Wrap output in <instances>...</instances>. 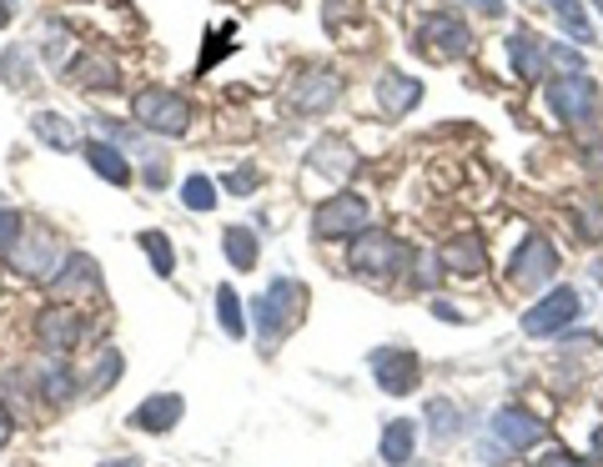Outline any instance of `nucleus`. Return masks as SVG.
I'll return each instance as SVG.
<instances>
[{
  "mask_svg": "<svg viewBox=\"0 0 603 467\" xmlns=\"http://www.w3.org/2000/svg\"><path fill=\"white\" fill-rule=\"evenodd\" d=\"M302 311H307V286L292 282V276H276V282L267 286L262 297L251 302L257 342H262V347H276V342H282L292 327L302 322Z\"/></svg>",
  "mask_w": 603,
  "mask_h": 467,
  "instance_id": "nucleus-1",
  "label": "nucleus"
},
{
  "mask_svg": "<svg viewBox=\"0 0 603 467\" xmlns=\"http://www.w3.org/2000/svg\"><path fill=\"white\" fill-rule=\"evenodd\" d=\"M71 81L76 86H86V91H116L121 86V71L111 56H81V61H71Z\"/></svg>",
  "mask_w": 603,
  "mask_h": 467,
  "instance_id": "nucleus-17",
  "label": "nucleus"
},
{
  "mask_svg": "<svg viewBox=\"0 0 603 467\" xmlns=\"http://www.w3.org/2000/svg\"><path fill=\"white\" fill-rule=\"evenodd\" d=\"M11 242H21V211L0 207V247H11Z\"/></svg>",
  "mask_w": 603,
  "mask_h": 467,
  "instance_id": "nucleus-32",
  "label": "nucleus"
},
{
  "mask_svg": "<svg viewBox=\"0 0 603 467\" xmlns=\"http://www.w3.org/2000/svg\"><path fill=\"white\" fill-rule=\"evenodd\" d=\"M443 267L447 272H463V276H478L488 267L483 242H478V236H453V242L443 247Z\"/></svg>",
  "mask_w": 603,
  "mask_h": 467,
  "instance_id": "nucleus-20",
  "label": "nucleus"
},
{
  "mask_svg": "<svg viewBox=\"0 0 603 467\" xmlns=\"http://www.w3.org/2000/svg\"><path fill=\"white\" fill-rule=\"evenodd\" d=\"M217 322H222L226 337H242V332H247V322H242V302H236L232 286H217Z\"/></svg>",
  "mask_w": 603,
  "mask_h": 467,
  "instance_id": "nucleus-26",
  "label": "nucleus"
},
{
  "mask_svg": "<svg viewBox=\"0 0 603 467\" xmlns=\"http://www.w3.org/2000/svg\"><path fill=\"white\" fill-rule=\"evenodd\" d=\"M101 467H141L136 457H116V463H101Z\"/></svg>",
  "mask_w": 603,
  "mask_h": 467,
  "instance_id": "nucleus-41",
  "label": "nucleus"
},
{
  "mask_svg": "<svg viewBox=\"0 0 603 467\" xmlns=\"http://www.w3.org/2000/svg\"><path fill=\"white\" fill-rule=\"evenodd\" d=\"M578 226H583V236H599V232H603V211H599V207L578 211Z\"/></svg>",
  "mask_w": 603,
  "mask_h": 467,
  "instance_id": "nucleus-35",
  "label": "nucleus"
},
{
  "mask_svg": "<svg viewBox=\"0 0 603 467\" xmlns=\"http://www.w3.org/2000/svg\"><path fill=\"white\" fill-rule=\"evenodd\" d=\"M468 46L472 36L458 15H422L418 21V51H428L433 61H458V56H468Z\"/></svg>",
  "mask_w": 603,
  "mask_h": 467,
  "instance_id": "nucleus-5",
  "label": "nucleus"
},
{
  "mask_svg": "<svg viewBox=\"0 0 603 467\" xmlns=\"http://www.w3.org/2000/svg\"><path fill=\"white\" fill-rule=\"evenodd\" d=\"M347 267H353L357 276L387 282V276H397L407 267V247L397 242V236H387V232H357L353 251H347Z\"/></svg>",
  "mask_w": 603,
  "mask_h": 467,
  "instance_id": "nucleus-2",
  "label": "nucleus"
},
{
  "mask_svg": "<svg viewBox=\"0 0 603 467\" xmlns=\"http://www.w3.org/2000/svg\"><path fill=\"white\" fill-rule=\"evenodd\" d=\"M578 292L574 286H553L543 302H533V307L524 311V332L528 337H558L568 322H578Z\"/></svg>",
  "mask_w": 603,
  "mask_h": 467,
  "instance_id": "nucleus-4",
  "label": "nucleus"
},
{
  "mask_svg": "<svg viewBox=\"0 0 603 467\" xmlns=\"http://www.w3.org/2000/svg\"><path fill=\"white\" fill-rule=\"evenodd\" d=\"M493 442H508V453H528L538 442H549V428L524 407H499L493 413Z\"/></svg>",
  "mask_w": 603,
  "mask_h": 467,
  "instance_id": "nucleus-8",
  "label": "nucleus"
},
{
  "mask_svg": "<svg viewBox=\"0 0 603 467\" xmlns=\"http://www.w3.org/2000/svg\"><path fill=\"white\" fill-rule=\"evenodd\" d=\"M36 337L46 342L51 352H66V347H76V337H81V317L76 311H66V307H51V311H40V322H36Z\"/></svg>",
  "mask_w": 603,
  "mask_h": 467,
  "instance_id": "nucleus-16",
  "label": "nucleus"
},
{
  "mask_svg": "<svg viewBox=\"0 0 603 467\" xmlns=\"http://www.w3.org/2000/svg\"><path fill=\"white\" fill-rule=\"evenodd\" d=\"M418 372H422V362L407 347H382V352H372V377H378V388L393 392V397H407V392L418 388Z\"/></svg>",
  "mask_w": 603,
  "mask_h": 467,
  "instance_id": "nucleus-7",
  "label": "nucleus"
},
{
  "mask_svg": "<svg viewBox=\"0 0 603 467\" xmlns=\"http://www.w3.org/2000/svg\"><path fill=\"white\" fill-rule=\"evenodd\" d=\"M593 101H599V91H593V81L583 76V71H574V76H558L549 86V106L558 111V121H589Z\"/></svg>",
  "mask_w": 603,
  "mask_h": 467,
  "instance_id": "nucleus-10",
  "label": "nucleus"
},
{
  "mask_svg": "<svg viewBox=\"0 0 603 467\" xmlns=\"http://www.w3.org/2000/svg\"><path fill=\"white\" fill-rule=\"evenodd\" d=\"M11 432H15V422H11V413H5V407H0V447H5V442H11Z\"/></svg>",
  "mask_w": 603,
  "mask_h": 467,
  "instance_id": "nucleus-38",
  "label": "nucleus"
},
{
  "mask_svg": "<svg viewBox=\"0 0 603 467\" xmlns=\"http://www.w3.org/2000/svg\"><path fill=\"white\" fill-rule=\"evenodd\" d=\"M226 192H242V196H247L251 192V186H257V171H251V167H242V171H232V176H226Z\"/></svg>",
  "mask_w": 603,
  "mask_h": 467,
  "instance_id": "nucleus-33",
  "label": "nucleus"
},
{
  "mask_svg": "<svg viewBox=\"0 0 603 467\" xmlns=\"http://www.w3.org/2000/svg\"><path fill=\"white\" fill-rule=\"evenodd\" d=\"M368 221H372V207L362 201V196H332V201H322L317 207V221H312V232L322 236V242H332V236H353V232H368Z\"/></svg>",
  "mask_w": 603,
  "mask_h": 467,
  "instance_id": "nucleus-6",
  "label": "nucleus"
},
{
  "mask_svg": "<svg viewBox=\"0 0 603 467\" xmlns=\"http://www.w3.org/2000/svg\"><path fill=\"white\" fill-rule=\"evenodd\" d=\"M146 247V257H151V267H157L161 276H171V267H176V257H171V242H167V232H141L136 236Z\"/></svg>",
  "mask_w": 603,
  "mask_h": 467,
  "instance_id": "nucleus-28",
  "label": "nucleus"
},
{
  "mask_svg": "<svg viewBox=\"0 0 603 467\" xmlns=\"http://www.w3.org/2000/svg\"><path fill=\"white\" fill-rule=\"evenodd\" d=\"M40 392H46V403H66L71 397V372L61 362L46 367V382H40Z\"/></svg>",
  "mask_w": 603,
  "mask_h": 467,
  "instance_id": "nucleus-30",
  "label": "nucleus"
},
{
  "mask_svg": "<svg viewBox=\"0 0 603 467\" xmlns=\"http://www.w3.org/2000/svg\"><path fill=\"white\" fill-rule=\"evenodd\" d=\"M182 201H186L192 211H211V207H217V186H211L207 176H186Z\"/></svg>",
  "mask_w": 603,
  "mask_h": 467,
  "instance_id": "nucleus-29",
  "label": "nucleus"
},
{
  "mask_svg": "<svg viewBox=\"0 0 603 467\" xmlns=\"http://www.w3.org/2000/svg\"><path fill=\"white\" fill-rule=\"evenodd\" d=\"M538 467H589V463L574 457V453H543V457H538Z\"/></svg>",
  "mask_w": 603,
  "mask_h": 467,
  "instance_id": "nucleus-34",
  "label": "nucleus"
},
{
  "mask_svg": "<svg viewBox=\"0 0 603 467\" xmlns=\"http://www.w3.org/2000/svg\"><path fill=\"white\" fill-rule=\"evenodd\" d=\"M222 251H226V261H232L236 272H251V267H257V242H251L247 226H226Z\"/></svg>",
  "mask_w": 603,
  "mask_h": 467,
  "instance_id": "nucleus-24",
  "label": "nucleus"
},
{
  "mask_svg": "<svg viewBox=\"0 0 603 467\" xmlns=\"http://www.w3.org/2000/svg\"><path fill=\"white\" fill-rule=\"evenodd\" d=\"M176 422H182V397H176V392H157L151 403H141L132 413L136 432H171Z\"/></svg>",
  "mask_w": 603,
  "mask_h": 467,
  "instance_id": "nucleus-15",
  "label": "nucleus"
},
{
  "mask_svg": "<svg viewBox=\"0 0 603 467\" xmlns=\"http://www.w3.org/2000/svg\"><path fill=\"white\" fill-rule=\"evenodd\" d=\"M463 5H472V11H483V15H499L503 11V0H463Z\"/></svg>",
  "mask_w": 603,
  "mask_h": 467,
  "instance_id": "nucleus-37",
  "label": "nucleus"
},
{
  "mask_svg": "<svg viewBox=\"0 0 603 467\" xmlns=\"http://www.w3.org/2000/svg\"><path fill=\"white\" fill-rule=\"evenodd\" d=\"M342 96V81L332 71H307L287 86V106L292 111H328L332 101Z\"/></svg>",
  "mask_w": 603,
  "mask_h": 467,
  "instance_id": "nucleus-11",
  "label": "nucleus"
},
{
  "mask_svg": "<svg viewBox=\"0 0 603 467\" xmlns=\"http://www.w3.org/2000/svg\"><path fill=\"white\" fill-rule=\"evenodd\" d=\"M549 11L564 21V30H568L574 40H583V46L593 40V21L583 15V5H578V0H549Z\"/></svg>",
  "mask_w": 603,
  "mask_h": 467,
  "instance_id": "nucleus-25",
  "label": "nucleus"
},
{
  "mask_svg": "<svg viewBox=\"0 0 603 467\" xmlns=\"http://www.w3.org/2000/svg\"><path fill=\"white\" fill-rule=\"evenodd\" d=\"M433 311H438V322H458V307H447V302H433Z\"/></svg>",
  "mask_w": 603,
  "mask_h": 467,
  "instance_id": "nucleus-39",
  "label": "nucleus"
},
{
  "mask_svg": "<svg viewBox=\"0 0 603 467\" xmlns=\"http://www.w3.org/2000/svg\"><path fill=\"white\" fill-rule=\"evenodd\" d=\"M0 26H11V0H0Z\"/></svg>",
  "mask_w": 603,
  "mask_h": 467,
  "instance_id": "nucleus-40",
  "label": "nucleus"
},
{
  "mask_svg": "<svg viewBox=\"0 0 603 467\" xmlns=\"http://www.w3.org/2000/svg\"><path fill=\"white\" fill-rule=\"evenodd\" d=\"M116 377H121V357H116V352H101V357H96L91 382H96V388H111Z\"/></svg>",
  "mask_w": 603,
  "mask_h": 467,
  "instance_id": "nucleus-31",
  "label": "nucleus"
},
{
  "mask_svg": "<svg viewBox=\"0 0 603 467\" xmlns=\"http://www.w3.org/2000/svg\"><path fill=\"white\" fill-rule=\"evenodd\" d=\"M136 121H141V131H157V136H182L192 126V106L167 86H146L136 96Z\"/></svg>",
  "mask_w": 603,
  "mask_h": 467,
  "instance_id": "nucleus-3",
  "label": "nucleus"
},
{
  "mask_svg": "<svg viewBox=\"0 0 603 467\" xmlns=\"http://www.w3.org/2000/svg\"><path fill=\"white\" fill-rule=\"evenodd\" d=\"M508 56H513V71H518V81H543V61H549V51H543V40L533 36H518L508 40Z\"/></svg>",
  "mask_w": 603,
  "mask_h": 467,
  "instance_id": "nucleus-22",
  "label": "nucleus"
},
{
  "mask_svg": "<svg viewBox=\"0 0 603 467\" xmlns=\"http://www.w3.org/2000/svg\"><path fill=\"white\" fill-rule=\"evenodd\" d=\"M553 272H558V251H553L549 236H528L524 251H518V257H513V267H508L513 286H543Z\"/></svg>",
  "mask_w": 603,
  "mask_h": 467,
  "instance_id": "nucleus-9",
  "label": "nucleus"
},
{
  "mask_svg": "<svg viewBox=\"0 0 603 467\" xmlns=\"http://www.w3.org/2000/svg\"><path fill=\"white\" fill-rule=\"evenodd\" d=\"M413 438H418V428H413L407 417L387 422V428H382V463H387V467H407V463H413V447H418Z\"/></svg>",
  "mask_w": 603,
  "mask_h": 467,
  "instance_id": "nucleus-21",
  "label": "nucleus"
},
{
  "mask_svg": "<svg viewBox=\"0 0 603 467\" xmlns=\"http://www.w3.org/2000/svg\"><path fill=\"white\" fill-rule=\"evenodd\" d=\"M422 101V81L403 76V71H387V76H378V106L382 116H407L413 106Z\"/></svg>",
  "mask_w": 603,
  "mask_h": 467,
  "instance_id": "nucleus-14",
  "label": "nucleus"
},
{
  "mask_svg": "<svg viewBox=\"0 0 603 467\" xmlns=\"http://www.w3.org/2000/svg\"><path fill=\"white\" fill-rule=\"evenodd\" d=\"M61 261H66V251H61V242H51V236H36L26 247H15V272L36 276V282H51Z\"/></svg>",
  "mask_w": 603,
  "mask_h": 467,
  "instance_id": "nucleus-12",
  "label": "nucleus"
},
{
  "mask_svg": "<svg viewBox=\"0 0 603 467\" xmlns=\"http://www.w3.org/2000/svg\"><path fill=\"white\" fill-rule=\"evenodd\" d=\"M593 5H599V11H603V0H593Z\"/></svg>",
  "mask_w": 603,
  "mask_h": 467,
  "instance_id": "nucleus-43",
  "label": "nucleus"
},
{
  "mask_svg": "<svg viewBox=\"0 0 603 467\" xmlns=\"http://www.w3.org/2000/svg\"><path fill=\"white\" fill-rule=\"evenodd\" d=\"M30 131H36L40 142L51 146V151H76V146H81L76 121L61 116V111H36V116H30Z\"/></svg>",
  "mask_w": 603,
  "mask_h": 467,
  "instance_id": "nucleus-18",
  "label": "nucleus"
},
{
  "mask_svg": "<svg viewBox=\"0 0 603 467\" xmlns=\"http://www.w3.org/2000/svg\"><path fill=\"white\" fill-rule=\"evenodd\" d=\"M593 442H599V457H603V428H599V432H593Z\"/></svg>",
  "mask_w": 603,
  "mask_h": 467,
  "instance_id": "nucleus-42",
  "label": "nucleus"
},
{
  "mask_svg": "<svg viewBox=\"0 0 603 467\" xmlns=\"http://www.w3.org/2000/svg\"><path fill=\"white\" fill-rule=\"evenodd\" d=\"M553 61H558V65H568V76H574V71H578V65H583V56H578V51H568V46H553Z\"/></svg>",
  "mask_w": 603,
  "mask_h": 467,
  "instance_id": "nucleus-36",
  "label": "nucleus"
},
{
  "mask_svg": "<svg viewBox=\"0 0 603 467\" xmlns=\"http://www.w3.org/2000/svg\"><path fill=\"white\" fill-rule=\"evenodd\" d=\"M51 286H56V297H86V292H96L101 286V267H96L91 257H66L61 267H56V276H51Z\"/></svg>",
  "mask_w": 603,
  "mask_h": 467,
  "instance_id": "nucleus-13",
  "label": "nucleus"
},
{
  "mask_svg": "<svg viewBox=\"0 0 603 467\" xmlns=\"http://www.w3.org/2000/svg\"><path fill=\"white\" fill-rule=\"evenodd\" d=\"M86 161H91V171H96V176H106L111 186H126V182H132V167H126V156H121L116 146L91 142V146H86Z\"/></svg>",
  "mask_w": 603,
  "mask_h": 467,
  "instance_id": "nucleus-23",
  "label": "nucleus"
},
{
  "mask_svg": "<svg viewBox=\"0 0 603 467\" xmlns=\"http://www.w3.org/2000/svg\"><path fill=\"white\" fill-rule=\"evenodd\" d=\"M307 161H312V167L322 171V176H332V182H347V176H353V171H357V156H353V146H342L337 136H328V142H317Z\"/></svg>",
  "mask_w": 603,
  "mask_h": 467,
  "instance_id": "nucleus-19",
  "label": "nucleus"
},
{
  "mask_svg": "<svg viewBox=\"0 0 603 467\" xmlns=\"http://www.w3.org/2000/svg\"><path fill=\"white\" fill-rule=\"evenodd\" d=\"M428 422H433V438L438 442H453V432L463 428V413L453 403H428Z\"/></svg>",
  "mask_w": 603,
  "mask_h": 467,
  "instance_id": "nucleus-27",
  "label": "nucleus"
}]
</instances>
